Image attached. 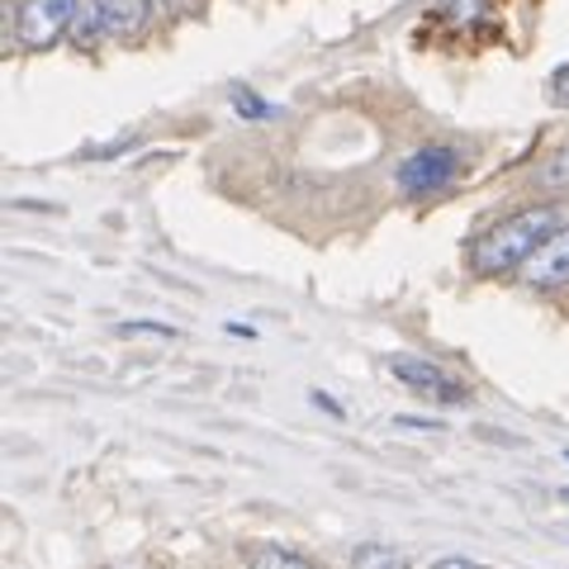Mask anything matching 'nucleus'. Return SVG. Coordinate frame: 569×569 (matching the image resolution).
I'll list each match as a JSON object with an SVG mask.
<instances>
[{
  "label": "nucleus",
  "mask_w": 569,
  "mask_h": 569,
  "mask_svg": "<svg viewBox=\"0 0 569 569\" xmlns=\"http://www.w3.org/2000/svg\"><path fill=\"white\" fill-rule=\"evenodd\" d=\"M560 223H565V213H560L556 204H537V209L512 213V219H503L498 228H489V233L475 242V257H470L475 271H479V276L518 271V266H527L550 238L560 233Z\"/></svg>",
  "instance_id": "obj_1"
},
{
  "label": "nucleus",
  "mask_w": 569,
  "mask_h": 569,
  "mask_svg": "<svg viewBox=\"0 0 569 569\" xmlns=\"http://www.w3.org/2000/svg\"><path fill=\"white\" fill-rule=\"evenodd\" d=\"M81 0H20V14H14V39L24 48H52L77 20Z\"/></svg>",
  "instance_id": "obj_2"
},
{
  "label": "nucleus",
  "mask_w": 569,
  "mask_h": 569,
  "mask_svg": "<svg viewBox=\"0 0 569 569\" xmlns=\"http://www.w3.org/2000/svg\"><path fill=\"white\" fill-rule=\"evenodd\" d=\"M456 171H460V152L456 148H418L399 167V190H408V194H432L441 186H451Z\"/></svg>",
  "instance_id": "obj_3"
},
{
  "label": "nucleus",
  "mask_w": 569,
  "mask_h": 569,
  "mask_svg": "<svg viewBox=\"0 0 569 569\" xmlns=\"http://www.w3.org/2000/svg\"><path fill=\"white\" fill-rule=\"evenodd\" d=\"M389 376H395L399 385H408V389H418V395H427V399H441V403H456V399H466V385L460 380H451L441 366H432V361H422V356H389Z\"/></svg>",
  "instance_id": "obj_4"
},
{
  "label": "nucleus",
  "mask_w": 569,
  "mask_h": 569,
  "mask_svg": "<svg viewBox=\"0 0 569 569\" xmlns=\"http://www.w3.org/2000/svg\"><path fill=\"white\" fill-rule=\"evenodd\" d=\"M152 0H91V24L104 39H129L148 24Z\"/></svg>",
  "instance_id": "obj_5"
},
{
  "label": "nucleus",
  "mask_w": 569,
  "mask_h": 569,
  "mask_svg": "<svg viewBox=\"0 0 569 569\" xmlns=\"http://www.w3.org/2000/svg\"><path fill=\"white\" fill-rule=\"evenodd\" d=\"M527 284H537V290H556V284H569V228H560L556 238H550L537 257L527 266Z\"/></svg>",
  "instance_id": "obj_6"
},
{
  "label": "nucleus",
  "mask_w": 569,
  "mask_h": 569,
  "mask_svg": "<svg viewBox=\"0 0 569 569\" xmlns=\"http://www.w3.org/2000/svg\"><path fill=\"white\" fill-rule=\"evenodd\" d=\"M247 569H318V565L284 546H247Z\"/></svg>",
  "instance_id": "obj_7"
},
{
  "label": "nucleus",
  "mask_w": 569,
  "mask_h": 569,
  "mask_svg": "<svg viewBox=\"0 0 569 569\" xmlns=\"http://www.w3.org/2000/svg\"><path fill=\"white\" fill-rule=\"evenodd\" d=\"M351 569H408V565H403L399 550H389L380 541H366V546H356Z\"/></svg>",
  "instance_id": "obj_8"
},
{
  "label": "nucleus",
  "mask_w": 569,
  "mask_h": 569,
  "mask_svg": "<svg viewBox=\"0 0 569 569\" xmlns=\"http://www.w3.org/2000/svg\"><path fill=\"white\" fill-rule=\"evenodd\" d=\"M233 100H238V110H242L247 119H266V114H276L271 104H261V100H257L252 91H233Z\"/></svg>",
  "instance_id": "obj_9"
},
{
  "label": "nucleus",
  "mask_w": 569,
  "mask_h": 569,
  "mask_svg": "<svg viewBox=\"0 0 569 569\" xmlns=\"http://www.w3.org/2000/svg\"><path fill=\"white\" fill-rule=\"evenodd\" d=\"M432 569H489V565H479V560H466V556H447V560H437Z\"/></svg>",
  "instance_id": "obj_10"
},
{
  "label": "nucleus",
  "mask_w": 569,
  "mask_h": 569,
  "mask_svg": "<svg viewBox=\"0 0 569 569\" xmlns=\"http://www.w3.org/2000/svg\"><path fill=\"white\" fill-rule=\"evenodd\" d=\"M123 332H157V337H176V328H167V323H123Z\"/></svg>",
  "instance_id": "obj_11"
},
{
  "label": "nucleus",
  "mask_w": 569,
  "mask_h": 569,
  "mask_svg": "<svg viewBox=\"0 0 569 569\" xmlns=\"http://www.w3.org/2000/svg\"><path fill=\"white\" fill-rule=\"evenodd\" d=\"M565 460H569V451H565Z\"/></svg>",
  "instance_id": "obj_12"
}]
</instances>
